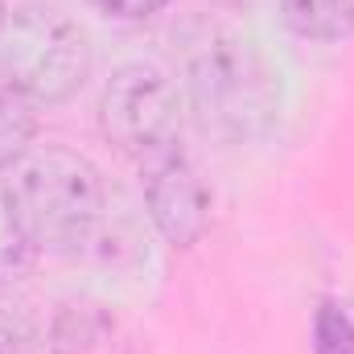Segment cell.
<instances>
[{
	"instance_id": "4",
	"label": "cell",
	"mask_w": 354,
	"mask_h": 354,
	"mask_svg": "<svg viewBox=\"0 0 354 354\" xmlns=\"http://www.w3.org/2000/svg\"><path fill=\"white\" fill-rule=\"evenodd\" d=\"M99 128L140 165L174 153L181 136V95L174 79L153 62L120 66L99 95Z\"/></svg>"
},
{
	"instance_id": "2",
	"label": "cell",
	"mask_w": 354,
	"mask_h": 354,
	"mask_svg": "<svg viewBox=\"0 0 354 354\" xmlns=\"http://www.w3.org/2000/svg\"><path fill=\"white\" fill-rule=\"evenodd\" d=\"M0 181L33 248H75L103 214V177L66 145H29Z\"/></svg>"
},
{
	"instance_id": "13",
	"label": "cell",
	"mask_w": 354,
	"mask_h": 354,
	"mask_svg": "<svg viewBox=\"0 0 354 354\" xmlns=\"http://www.w3.org/2000/svg\"><path fill=\"white\" fill-rule=\"evenodd\" d=\"M4 17H8V8H4V0H0V21H4Z\"/></svg>"
},
{
	"instance_id": "3",
	"label": "cell",
	"mask_w": 354,
	"mask_h": 354,
	"mask_svg": "<svg viewBox=\"0 0 354 354\" xmlns=\"http://www.w3.org/2000/svg\"><path fill=\"white\" fill-rule=\"evenodd\" d=\"M91 46L79 21L58 8H17L0 21V79L37 103H62L83 87Z\"/></svg>"
},
{
	"instance_id": "5",
	"label": "cell",
	"mask_w": 354,
	"mask_h": 354,
	"mask_svg": "<svg viewBox=\"0 0 354 354\" xmlns=\"http://www.w3.org/2000/svg\"><path fill=\"white\" fill-rule=\"evenodd\" d=\"M145 202L157 231L177 248L198 243L210 227V189L177 149L145 165Z\"/></svg>"
},
{
	"instance_id": "9",
	"label": "cell",
	"mask_w": 354,
	"mask_h": 354,
	"mask_svg": "<svg viewBox=\"0 0 354 354\" xmlns=\"http://www.w3.org/2000/svg\"><path fill=\"white\" fill-rule=\"evenodd\" d=\"M29 256H33V239L25 235V227H21V218L12 210V198H8V189L0 181V284L17 280L29 264Z\"/></svg>"
},
{
	"instance_id": "1",
	"label": "cell",
	"mask_w": 354,
	"mask_h": 354,
	"mask_svg": "<svg viewBox=\"0 0 354 354\" xmlns=\"http://www.w3.org/2000/svg\"><path fill=\"white\" fill-rule=\"evenodd\" d=\"M185 91L206 132L227 140L260 136L276 107L280 79L264 50L235 29H210L185 54Z\"/></svg>"
},
{
	"instance_id": "8",
	"label": "cell",
	"mask_w": 354,
	"mask_h": 354,
	"mask_svg": "<svg viewBox=\"0 0 354 354\" xmlns=\"http://www.w3.org/2000/svg\"><path fill=\"white\" fill-rule=\"evenodd\" d=\"M33 136H37L33 103L25 95H17V91L0 87V169H8L29 149Z\"/></svg>"
},
{
	"instance_id": "10",
	"label": "cell",
	"mask_w": 354,
	"mask_h": 354,
	"mask_svg": "<svg viewBox=\"0 0 354 354\" xmlns=\"http://www.w3.org/2000/svg\"><path fill=\"white\" fill-rule=\"evenodd\" d=\"M313 351L317 354H354V322L346 309L322 305L313 317Z\"/></svg>"
},
{
	"instance_id": "11",
	"label": "cell",
	"mask_w": 354,
	"mask_h": 354,
	"mask_svg": "<svg viewBox=\"0 0 354 354\" xmlns=\"http://www.w3.org/2000/svg\"><path fill=\"white\" fill-rule=\"evenodd\" d=\"M107 17H120V21H145L153 12H161L169 0H95Z\"/></svg>"
},
{
	"instance_id": "6",
	"label": "cell",
	"mask_w": 354,
	"mask_h": 354,
	"mask_svg": "<svg viewBox=\"0 0 354 354\" xmlns=\"http://www.w3.org/2000/svg\"><path fill=\"white\" fill-rule=\"evenodd\" d=\"M50 351L54 354H120L124 334L111 309L99 301H66L54 313L50 326Z\"/></svg>"
},
{
	"instance_id": "12",
	"label": "cell",
	"mask_w": 354,
	"mask_h": 354,
	"mask_svg": "<svg viewBox=\"0 0 354 354\" xmlns=\"http://www.w3.org/2000/svg\"><path fill=\"white\" fill-rule=\"evenodd\" d=\"M0 354H29V326L21 317H0Z\"/></svg>"
},
{
	"instance_id": "7",
	"label": "cell",
	"mask_w": 354,
	"mask_h": 354,
	"mask_svg": "<svg viewBox=\"0 0 354 354\" xmlns=\"http://www.w3.org/2000/svg\"><path fill=\"white\" fill-rule=\"evenodd\" d=\"M280 17L309 41H342L354 33V0H280Z\"/></svg>"
}]
</instances>
